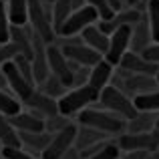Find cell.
Here are the masks:
<instances>
[{
    "mask_svg": "<svg viewBox=\"0 0 159 159\" xmlns=\"http://www.w3.org/2000/svg\"><path fill=\"white\" fill-rule=\"evenodd\" d=\"M77 121L79 125H83V127H91V129H97L99 133H103V135H121V133H125V129H127V121L121 119V117L113 115L111 111H99V109H83L81 113H77Z\"/></svg>",
    "mask_w": 159,
    "mask_h": 159,
    "instance_id": "cell-1",
    "label": "cell"
},
{
    "mask_svg": "<svg viewBox=\"0 0 159 159\" xmlns=\"http://www.w3.org/2000/svg\"><path fill=\"white\" fill-rule=\"evenodd\" d=\"M28 26L47 44L54 43L57 34L52 28V8L47 0H28Z\"/></svg>",
    "mask_w": 159,
    "mask_h": 159,
    "instance_id": "cell-2",
    "label": "cell"
},
{
    "mask_svg": "<svg viewBox=\"0 0 159 159\" xmlns=\"http://www.w3.org/2000/svg\"><path fill=\"white\" fill-rule=\"evenodd\" d=\"M97 101H99V91H95L91 85H81V87H70L62 97L57 99V105L61 115L73 117Z\"/></svg>",
    "mask_w": 159,
    "mask_h": 159,
    "instance_id": "cell-3",
    "label": "cell"
},
{
    "mask_svg": "<svg viewBox=\"0 0 159 159\" xmlns=\"http://www.w3.org/2000/svg\"><path fill=\"white\" fill-rule=\"evenodd\" d=\"M99 103H101L103 109L111 111L113 115L121 117V119H125V121L133 119V117L139 113L135 109V105H133V99L129 97V95H125L121 89L113 87V85H107L105 89L99 91Z\"/></svg>",
    "mask_w": 159,
    "mask_h": 159,
    "instance_id": "cell-4",
    "label": "cell"
},
{
    "mask_svg": "<svg viewBox=\"0 0 159 159\" xmlns=\"http://www.w3.org/2000/svg\"><path fill=\"white\" fill-rule=\"evenodd\" d=\"M117 147L121 151H157L159 147V131L151 129V131L143 133H121L117 139Z\"/></svg>",
    "mask_w": 159,
    "mask_h": 159,
    "instance_id": "cell-5",
    "label": "cell"
},
{
    "mask_svg": "<svg viewBox=\"0 0 159 159\" xmlns=\"http://www.w3.org/2000/svg\"><path fill=\"white\" fill-rule=\"evenodd\" d=\"M99 20V14L95 8L91 6H83L79 8V10H73L70 12V16L62 22V26L57 30V36H61V39H70V36H79V32L83 30V28L91 26V24H95Z\"/></svg>",
    "mask_w": 159,
    "mask_h": 159,
    "instance_id": "cell-6",
    "label": "cell"
},
{
    "mask_svg": "<svg viewBox=\"0 0 159 159\" xmlns=\"http://www.w3.org/2000/svg\"><path fill=\"white\" fill-rule=\"evenodd\" d=\"M61 51L66 57V61H73L81 66H89V69L103 58V54L87 47L83 40H73V39H65V44L61 47Z\"/></svg>",
    "mask_w": 159,
    "mask_h": 159,
    "instance_id": "cell-7",
    "label": "cell"
},
{
    "mask_svg": "<svg viewBox=\"0 0 159 159\" xmlns=\"http://www.w3.org/2000/svg\"><path fill=\"white\" fill-rule=\"evenodd\" d=\"M129 43H131V26L129 24L117 26L109 34V47H107V52L103 54V58L107 62H111L113 66H117L121 57L129 51Z\"/></svg>",
    "mask_w": 159,
    "mask_h": 159,
    "instance_id": "cell-8",
    "label": "cell"
},
{
    "mask_svg": "<svg viewBox=\"0 0 159 159\" xmlns=\"http://www.w3.org/2000/svg\"><path fill=\"white\" fill-rule=\"evenodd\" d=\"M75 137H77V125L70 123L69 127H65L62 131L54 133L51 137V143L40 153V159H61L75 145Z\"/></svg>",
    "mask_w": 159,
    "mask_h": 159,
    "instance_id": "cell-9",
    "label": "cell"
},
{
    "mask_svg": "<svg viewBox=\"0 0 159 159\" xmlns=\"http://www.w3.org/2000/svg\"><path fill=\"white\" fill-rule=\"evenodd\" d=\"M47 61H48V70L51 75H54L57 79H61V83L70 89L73 87V70L69 66V61L66 57L62 54L61 47L58 44H47Z\"/></svg>",
    "mask_w": 159,
    "mask_h": 159,
    "instance_id": "cell-10",
    "label": "cell"
},
{
    "mask_svg": "<svg viewBox=\"0 0 159 159\" xmlns=\"http://www.w3.org/2000/svg\"><path fill=\"white\" fill-rule=\"evenodd\" d=\"M0 70H2L4 79H6V85H8V89H10V93L14 95V97L18 99L20 103H22L24 99H26L28 95L34 91V87H32L30 83H28L26 79H24L22 75L18 73V69H16V65H14L12 61L0 65Z\"/></svg>",
    "mask_w": 159,
    "mask_h": 159,
    "instance_id": "cell-11",
    "label": "cell"
},
{
    "mask_svg": "<svg viewBox=\"0 0 159 159\" xmlns=\"http://www.w3.org/2000/svg\"><path fill=\"white\" fill-rule=\"evenodd\" d=\"M22 103L28 107V111H32L34 115H39L40 119H48V117H52V115L58 113L57 99L44 95L43 91H32Z\"/></svg>",
    "mask_w": 159,
    "mask_h": 159,
    "instance_id": "cell-12",
    "label": "cell"
},
{
    "mask_svg": "<svg viewBox=\"0 0 159 159\" xmlns=\"http://www.w3.org/2000/svg\"><path fill=\"white\" fill-rule=\"evenodd\" d=\"M117 66H119L121 70H125V73L149 75V77H155V73L159 70L157 65L145 61L139 52H133V51H127V52H125L123 57H121V61H119V65H117Z\"/></svg>",
    "mask_w": 159,
    "mask_h": 159,
    "instance_id": "cell-13",
    "label": "cell"
},
{
    "mask_svg": "<svg viewBox=\"0 0 159 159\" xmlns=\"http://www.w3.org/2000/svg\"><path fill=\"white\" fill-rule=\"evenodd\" d=\"M8 121H10V125L18 133H40V131H44V119H40L32 111H20L16 115L8 117Z\"/></svg>",
    "mask_w": 159,
    "mask_h": 159,
    "instance_id": "cell-14",
    "label": "cell"
},
{
    "mask_svg": "<svg viewBox=\"0 0 159 159\" xmlns=\"http://www.w3.org/2000/svg\"><path fill=\"white\" fill-rule=\"evenodd\" d=\"M113 73H115V66H113L111 62H107L105 58H101L97 65H93L89 69V79H87V85H91L95 91L105 89L109 83L113 81Z\"/></svg>",
    "mask_w": 159,
    "mask_h": 159,
    "instance_id": "cell-15",
    "label": "cell"
},
{
    "mask_svg": "<svg viewBox=\"0 0 159 159\" xmlns=\"http://www.w3.org/2000/svg\"><path fill=\"white\" fill-rule=\"evenodd\" d=\"M79 36H81V40L87 44V47H91L93 51H97L99 54H105L107 52V47H109V36L105 32L99 30L97 22L91 24V26L83 28L81 32H79Z\"/></svg>",
    "mask_w": 159,
    "mask_h": 159,
    "instance_id": "cell-16",
    "label": "cell"
},
{
    "mask_svg": "<svg viewBox=\"0 0 159 159\" xmlns=\"http://www.w3.org/2000/svg\"><path fill=\"white\" fill-rule=\"evenodd\" d=\"M151 32H149V24H147V18H141L139 22H135L131 26V51L133 52H141L143 48H147L151 44Z\"/></svg>",
    "mask_w": 159,
    "mask_h": 159,
    "instance_id": "cell-17",
    "label": "cell"
},
{
    "mask_svg": "<svg viewBox=\"0 0 159 159\" xmlns=\"http://www.w3.org/2000/svg\"><path fill=\"white\" fill-rule=\"evenodd\" d=\"M20 143H22V149H28L30 153H43L44 147L51 143V133L40 131V133H18Z\"/></svg>",
    "mask_w": 159,
    "mask_h": 159,
    "instance_id": "cell-18",
    "label": "cell"
},
{
    "mask_svg": "<svg viewBox=\"0 0 159 159\" xmlns=\"http://www.w3.org/2000/svg\"><path fill=\"white\" fill-rule=\"evenodd\" d=\"M107 139V135H103V133H99L97 129H91V127H83L81 129L77 127V137H75V145L73 147L77 149V151H85V149H89L91 145L99 143V141Z\"/></svg>",
    "mask_w": 159,
    "mask_h": 159,
    "instance_id": "cell-19",
    "label": "cell"
},
{
    "mask_svg": "<svg viewBox=\"0 0 159 159\" xmlns=\"http://www.w3.org/2000/svg\"><path fill=\"white\" fill-rule=\"evenodd\" d=\"M4 2H6L10 24L24 26L28 22V0H4Z\"/></svg>",
    "mask_w": 159,
    "mask_h": 159,
    "instance_id": "cell-20",
    "label": "cell"
},
{
    "mask_svg": "<svg viewBox=\"0 0 159 159\" xmlns=\"http://www.w3.org/2000/svg\"><path fill=\"white\" fill-rule=\"evenodd\" d=\"M0 147H22L18 131L10 125L8 117L0 113Z\"/></svg>",
    "mask_w": 159,
    "mask_h": 159,
    "instance_id": "cell-21",
    "label": "cell"
},
{
    "mask_svg": "<svg viewBox=\"0 0 159 159\" xmlns=\"http://www.w3.org/2000/svg\"><path fill=\"white\" fill-rule=\"evenodd\" d=\"M133 105L141 113H153L159 111V89L147 91V93H139L133 97Z\"/></svg>",
    "mask_w": 159,
    "mask_h": 159,
    "instance_id": "cell-22",
    "label": "cell"
},
{
    "mask_svg": "<svg viewBox=\"0 0 159 159\" xmlns=\"http://www.w3.org/2000/svg\"><path fill=\"white\" fill-rule=\"evenodd\" d=\"M155 121L157 117H153L151 113H137L133 119L127 121V129L125 131L127 133H143V131H151V129H155Z\"/></svg>",
    "mask_w": 159,
    "mask_h": 159,
    "instance_id": "cell-23",
    "label": "cell"
},
{
    "mask_svg": "<svg viewBox=\"0 0 159 159\" xmlns=\"http://www.w3.org/2000/svg\"><path fill=\"white\" fill-rule=\"evenodd\" d=\"M51 8H52V28H54V34H57V30L62 26V22L73 12V0H52Z\"/></svg>",
    "mask_w": 159,
    "mask_h": 159,
    "instance_id": "cell-24",
    "label": "cell"
},
{
    "mask_svg": "<svg viewBox=\"0 0 159 159\" xmlns=\"http://www.w3.org/2000/svg\"><path fill=\"white\" fill-rule=\"evenodd\" d=\"M147 24L151 32V40L159 43V0H147Z\"/></svg>",
    "mask_w": 159,
    "mask_h": 159,
    "instance_id": "cell-25",
    "label": "cell"
},
{
    "mask_svg": "<svg viewBox=\"0 0 159 159\" xmlns=\"http://www.w3.org/2000/svg\"><path fill=\"white\" fill-rule=\"evenodd\" d=\"M20 111H22V103H20L12 93L0 89V113H2L4 117H12V115H16V113H20Z\"/></svg>",
    "mask_w": 159,
    "mask_h": 159,
    "instance_id": "cell-26",
    "label": "cell"
},
{
    "mask_svg": "<svg viewBox=\"0 0 159 159\" xmlns=\"http://www.w3.org/2000/svg\"><path fill=\"white\" fill-rule=\"evenodd\" d=\"M40 87H43V93H44V95H48V97H52V99L62 97V95L69 91V89H66V87L61 83V79H57L54 75H48L47 81H44Z\"/></svg>",
    "mask_w": 159,
    "mask_h": 159,
    "instance_id": "cell-27",
    "label": "cell"
},
{
    "mask_svg": "<svg viewBox=\"0 0 159 159\" xmlns=\"http://www.w3.org/2000/svg\"><path fill=\"white\" fill-rule=\"evenodd\" d=\"M69 125H70L69 117H65V115H61V113H57V115H52V117H48V119H44V131L51 133V135H54V133L62 131V129L69 127Z\"/></svg>",
    "mask_w": 159,
    "mask_h": 159,
    "instance_id": "cell-28",
    "label": "cell"
},
{
    "mask_svg": "<svg viewBox=\"0 0 159 159\" xmlns=\"http://www.w3.org/2000/svg\"><path fill=\"white\" fill-rule=\"evenodd\" d=\"M10 40V18H8L6 2L0 0V44H6Z\"/></svg>",
    "mask_w": 159,
    "mask_h": 159,
    "instance_id": "cell-29",
    "label": "cell"
},
{
    "mask_svg": "<svg viewBox=\"0 0 159 159\" xmlns=\"http://www.w3.org/2000/svg\"><path fill=\"white\" fill-rule=\"evenodd\" d=\"M85 4L97 10L99 20H111L113 16H115L113 8L109 6V0H85Z\"/></svg>",
    "mask_w": 159,
    "mask_h": 159,
    "instance_id": "cell-30",
    "label": "cell"
},
{
    "mask_svg": "<svg viewBox=\"0 0 159 159\" xmlns=\"http://www.w3.org/2000/svg\"><path fill=\"white\" fill-rule=\"evenodd\" d=\"M12 62L16 65V69H18V73L22 75V77L26 79V81L30 83L32 87H34V79H32V62H30V58L22 57V54H16V57L12 58Z\"/></svg>",
    "mask_w": 159,
    "mask_h": 159,
    "instance_id": "cell-31",
    "label": "cell"
},
{
    "mask_svg": "<svg viewBox=\"0 0 159 159\" xmlns=\"http://www.w3.org/2000/svg\"><path fill=\"white\" fill-rule=\"evenodd\" d=\"M119 157H121V149L117 147L115 141H109L103 149H99L97 153H93L89 157H83V159H119Z\"/></svg>",
    "mask_w": 159,
    "mask_h": 159,
    "instance_id": "cell-32",
    "label": "cell"
},
{
    "mask_svg": "<svg viewBox=\"0 0 159 159\" xmlns=\"http://www.w3.org/2000/svg\"><path fill=\"white\" fill-rule=\"evenodd\" d=\"M0 153L4 159H36L30 151H24L22 147H2Z\"/></svg>",
    "mask_w": 159,
    "mask_h": 159,
    "instance_id": "cell-33",
    "label": "cell"
},
{
    "mask_svg": "<svg viewBox=\"0 0 159 159\" xmlns=\"http://www.w3.org/2000/svg\"><path fill=\"white\" fill-rule=\"evenodd\" d=\"M139 54L145 58V61H149V62H153V65L159 66V43H151L147 48H143Z\"/></svg>",
    "mask_w": 159,
    "mask_h": 159,
    "instance_id": "cell-34",
    "label": "cell"
},
{
    "mask_svg": "<svg viewBox=\"0 0 159 159\" xmlns=\"http://www.w3.org/2000/svg\"><path fill=\"white\" fill-rule=\"evenodd\" d=\"M18 54V48L14 47V44L8 40L6 44H0V65H4V62L12 61V58Z\"/></svg>",
    "mask_w": 159,
    "mask_h": 159,
    "instance_id": "cell-35",
    "label": "cell"
},
{
    "mask_svg": "<svg viewBox=\"0 0 159 159\" xmlns=\"http://www.w3.org/2000/svg\"><path fill=\"white\" fill-rule=\"evenodd\" d=\"M151 151H127V155L123 159H147Z\"/></svg>",
    "mask_w": 159,
    "mask_h": 159,
    "instance_id": "cell-36",
    "label": "cell"
},
{
    "mask_svg": "<svg viewBox=\"0 0 159 159\" xmlns=\"http://www.w3.org/2000/svg\"><path fill=\"white\" fill-rule=\"evenodd\" d=\"M155 129L159 131V117H157V121H155Z\"/></svg>",
    "mask_w": 159,
    "mask_h": 159,
    "instance_id": "cell-37",
    "label": "cell"
},
{
    "mask_svg": "<svg viewBox=\"0 0 159 159\" xmlns=\"http://www.w3.org/2000/svg\"><path fill=\"white\" fill-rule=\"evenodd\" d=\"M155 81H157V85H159V70L155 73Z\"/></svg>",
    "mask_w": 159,
    "mask_h": 159,
    "instance_id": "cell-38",
    "label": "cell"
},
{
    "mask_svg": "<svg viewBox=\"0 0 159 159\" xmlns=\"http://www.w3.org/2000/svg\"><path fill=\"white\" fill-rule=\"evenodd\" d=\"M47 2H52V0H47Z\"/></svg>",
    "mask_w": 159,
    "mask_h": 159,
    "instance_id": "cell-39",
    "label": "cell"
},
{
    "mask_svg": "<svg viewBox=\"0 0 159 159\" xmlns=\"http://www.w3.org/2000/svg\"><path fill=\"white\" fill-rule=\"evenodd\" d=\"M157 153H159V147H157Z\"/></svg>",
    "mask_w": 159,
    "mask_h": 159,
    "instance_id": "cell-40",
    "label": "cell"
},
{
    "mask_svg": "<svg viewBox=\"0 0 159 159\" xmlns=\"http://www.w3.org/2000/svg\"><path fill=\"white\" fill-rule=\"evenodd\" d=\"M0 149H2V147H0Z\"/></svg>",
    "mask_w": 159,
    "mask_h": 159,
    "instance_id": "cell-41",
    "label": "cell"
},
{
    "mask_svg": "<svg viewBox=\"0 0 159 159\" xmlns=\"http://www.w3.org/2000/svg\"><path fill=\"white\" fill-rule=\"evenodd\" d=\"M119 159H121V157H119Z\"/></svg>",
    "mask_w": 159,
    "mask_h": 159,
    "instance_id": "cell-42",
    "label": "cell"
}]
</instances>
